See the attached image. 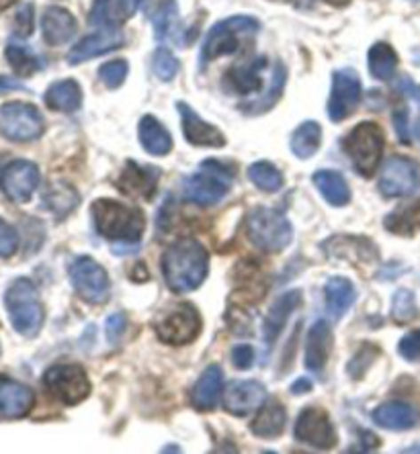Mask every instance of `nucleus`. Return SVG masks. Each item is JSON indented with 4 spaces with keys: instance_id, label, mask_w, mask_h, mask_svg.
Returning a JSON list of instances; mask_svg holds the SVG:
<instances>
[{
    "instance_id": "f03ea898",
    "label": "nucleus",
    "mask_w": 420,
    "mask_h": 454,
    "mask_svg": "<svg viewBox=\"0 0 420 454\" xmlns=\"http://www.w3.org/2000/svg\"><path fill=\"white\" fill-rule=\"evenodd\" d=\"M91 211L97 231L117 244H138L146 230V219L136 207L111 201V199H99L97 203H92Z\"/></svg>"
},
{
    "instance_id": "f8f14e48",
    "label": "nucleus",
    "mask_w": 420,
    "mask_h": 454,
    "mask_svg": "<svg viewBox=\"0 0 420 454\" xmlns=\"http://www.w3.org/2000/svg\"><path fill=\"white\" fill-rule=\"evenodd\" d=\"M361 103V78L355 70L345 68L332 74V90L329 98V117L332 123H341L351 117Z\"/></svg>"
},
{
    "instance_id": "5fc2aeb1",
    "label": "nucleus",
    "mask_w": 420,
    "mask_h": 454,
    "mask_svg": "<svg viewBox=\"0 0 420 454\" xmlns=\"http://www.w3.org/2000/svg\"><path fill=\"white\" fill-rule=\"evenodd\" d=\"M326 3L332 4V6H346L351 3V0H326Z\"/></svg>"
},
{
    "instance_id": "4c0bfd02",
    "label": "nucleus",
    "mask_w": 420,
    "mask_h": 454,
    "mask_svg": "<svg viewBox=\"0 0 420 454\" xmlns=\"http://www.w3.org/2000/svg\"><path fill=\"white\" fill-rule=\"evenodd\" d=\"M249 178L265 192H277L283 186V175L271 162H255L249 168Z\"/></svg>"
},
{
    "instance_id": "39448f33",
    "label": "nucleus",
    "mask_w": 420,
    "mask_h": 454,
    "mask_svg": "<svg viewBox=\"0 0 420 454\" xmlns=\"http://www.w3.org/2000/svg\"><path fill=\"white\" fill-rule=\"evenodd\" d=\"M246 233L250 242L265 252H283L293 238L289 219L269 207H257L249 213Z\"/></svg>"
},
{
    "instance_id": "6ab92c4d",
    "label": "nucleus",
    "mask_w": 420,
    "mask_h": 454,
    "mask_svg": "<svg viewBox=\"0 0 420 454\" xmlns=\"http://www.w3.org/2000/svg\"><path fill=\"white\" fill-rule=\"evenodd\" d=\"M136 11L131 0H92L89 23L103 31H117Z\"/></svg>"
},
{
    "instance_id": "3c124183",
    "label": "nucleus",
    "mask_w": 420,
    "mask_h": 454,
    "mask_svg": "<svg viewBox=\"0 0 420 454\" xmlns=\"http://www.w3.org/2000/svg\"><path fill=\"white\" fill-rule=\"evenodd\" d=\"M398 89L402 90L404 95H408L410 98H415V101L420 105V86H418V84H415V82H412V80H410L408 76L400 78V82H398Z\"/></svg>"
},
{
    "instance_id": "8fccbe9b",
    "label": "nucleus",
    "mask_w": 420,
    "mask_h": 454,
    "mask_svg": "<svg viewBox=\"0 0 420 454\" xmlns=\"http://www.w3.org/2000/svg\"><path fill=\"white\" fill-rule=\"evenodd\" d=\"M394 125L398 131V137L402 144H410V131H408V109L406 106H398L394 111Z\"/></svg>"
},
{
    "instance_id": "864d4df0",
    "label": "nucleus",
    "mask_w": 420,
    "mask_h": 454,
    "mask_svg": "<svg viewBox=\"0 0 420 454\" xmlns=\"http://www.w3.org/2000/svg\"><path fill=\"white\" fill-rule=\"evenodd\" d=\"M15 3H19V0H0V12L9 9V6H12Z\"/></svg>"
},
{
    "instance_id": "0eeeda50",
    "label": "nucleus",
    "mask_w": 420,
    "mask_h": 454,
    "mask_svg": "<svg viewBox=\"0 0 420 454\" xmlns=\"http://www.w3.org/2000/svg\"><path fill=\"white\" fill-rule=\"evenodd\" d=\"M232 178H234V170H228L218 160H205L197 175L185 178L183 197L202 207L216 205L228 195Z\"/></svg>"
},
{
    "instance_id": "423d86ee",
    "label": "nucleus",
    "mask_w": 420,
    "mask_h": 454,
    "mask_svg": "<svg viewBox=\"0 0 420 454\" xmlns=\"http://www.w3.org/2000/svg\"><path fill=\"white\" fill-rule=\"evenodd\" d=\"M385 136L384 129L377 123L365 121L359 123L343 142L346 156L351 158L353 166L359 175L369 178L376 175L379 160L384 156Z\"/></svg>"
},
{
    "instance_id": "7c9ffc66",
    "label": "nucleus",
    "mask_w": 420,
    "mask_h": 454,
    "mask_svg": "<svg viewBox=\"0 0 420 454\" xmlns=\"http://www.w3.org/2000/svg\"><path fill=\"white\" fill-rule=\"evenodd\" d=\"M285 422H288L285 407L277 402H271L258 410V416L255 418V422L250 424V430L258 438L273 440V438L281 436Z\"/></svg>"
},
{
    "instance_id": "a19ab883",
    "label": "nucleus",
    "mask_w": 420,
    "mask_h": 454,
    "mask_svg": "<svg viewBox=\"0 0 420 454\" xmlns=\"http://www.w3.org/2000/svg\"><path fill=\"white\" fill-rule=\"evenodd\" d=\"M418 307L415 293L408 289H400L394 299H392V317L396 319L398 324H408L416 317Z\"/></svg>"
},
{
    "instance_id": "c03bdc74",
    "label": "nucleus",
    "mask_w": 420,
    "mask_h": 454,
    "mask_svg": "<svg viewBox=\"0 0 420 454\" xmlns=\"http://www.w3.org/2000/svg\"><path fill=\"white\" fill-rule=\"evenodd\" d=\"M398 352L404 360H410V363H418V360H420V330L406 333V336L400 340Z\"/></svg>"
},
{
    "instance_id": "aec40b11",
    "label": "nucleus",
    "mask_w": 420,
    "mask_h": 454,
    "mask_svg": "<svg viewBox=\"0 0 420 454\" xmlns=\"http://www.w3.org/2000/svg\"><path fill=\"white\" fill-rule=\"evenodd\" d=\"M125 45V37L119 35L115 31H103V33H92V35H86L80 39V42L72 48L68 53V62L72 66L84 64L92 58L105 56V53L115 51Z\"/></svg>"
},
{
    "instance_id": "de8ad7c7",
    "label": "nucleus",
    "mask_w": 420,
    "mask_h": 454,
    "mask_svg": "<svg viewBox=\"0 0 420 454\" xmlns=\"http://www.w3.org/2000/svg\"><path fill=\"white\" fill-rule=\"evenodd\" d=\"M232 363H234L238 371H249L252 363H255V350H252V346L249 344L236 346V348L232 350Z\"/></svg>"
},
{
    "instance_id": "a18cd8bd",
    "label": "nucleus",
    "mask_w": 420,
    "mask_h": 454,
    "mask_svg": "<svg viewBox=\"0 0 420 454\" xmlns=\"http://www.w3.org/2000/svg\"><path fill=\"white\" fill-rule=\"evenodd\" d=\"M19 248V238L17 231L12 227L0 219V258H9Z\"/></svg>"
},
{
    "instance_id": "f257e3e1",
    "label": "nucleus",
    "mask_w": 420,
    "mask_h": 454,
    "mask_svg": "<svg viewBox=\"0 0 420 454\" xmlns=\"http://www.w3.org/2000/svg\"><path fill=\"white\" fill-rule=\"evenodd\" d=\"M210 270V254L197 239L181 238L162 256V275L172 293H191L202 286Z\"/></svg>"
},
{
    "instance_id": "603ef678",
    "label": "nucleus",
    "mask_w": 420,
    "mask_h": 454,
    "mask_svg": "<svg viewBox=\"0 0 420 454\" xmlns=\"http://www.w3.org/2000/svg\"><path fill=\"white\" fill-rule=\"evenodd\" d=\"M310 389H312V383L308 379H297V383L291 385L293 393H304V391H310Z\"/></svg>"
},
{
    "instance_id": "1a4fd4ad",
    "label": "nucleus",
    "mask_w": 420,
    "mask_h": 454,
    "mask_svg": "<svg viewBox=\"0 0 420 454\" xmlns=\"http://www.w3.org/2000/svg\"><path fill=\"white\" fill-rule=\"evenodd\" d=\"M45 129L37 106L27 103H6L0 106V133L11 142H33Z\"/></svg>"
},
{
    "instance_id": "6e6552de",
    "label": "nucleus",
    "mask_w": 420,
    "mask_h": 454,
    "mask_svg": "<svg viewBox=\"0 0 420 454\" xmlns=\"http://www.w3.org/2000/svg\"><path fill=\"white\" fill-rule=\"evenodd\" d=\"M155 330L164 344L185 346L191 344L202 332V317L189 303L172 305L156 317Z\"/></svg>"
},
{
    "instance_id": "e433bc0d",
    "label": "nucleus",
    "mask_w": 420,
    "mask_h": 454,
    "mask_svg": "<svg viewBox=\"0 0 420 454\" xmlns=\"http://www.w3.org/2000/svg\"><path fill=\"white\" fill-rule=\"evenodd\" d=\"M44 205L58 217H66L78 205V192L70 184H52L44 195Z\"/></svg>"
},
{
    "instance_id": "b1692460",
    "label": "nucleus",
    "mask_w": 420,
    "mask_h": 454,
    "mask_svg": "<svg viewBox=\"0 0 420 454\" xmlns=\"http://www.w3.org/2000/svg\"><path fill=\"white\" fill-rule=\"evenodd\" d=\"M42 31L45 43L58 48V45L68 43L76 35L78 25L70 11L62 9V6H48L42 19Z\"/></svg>"
},
{
    "instance_id": "ea45409f",
    "label": "nucleus",
    "mask_w": 420,
    "mask_h": 454,
    "mask_svg": "<svg viewBox=\"0 0 420 454\" xmlns=\"http://www.w3.org/2000/svg\"><path fill=\"white\" fill-rule=\"evenodd\" d=\"M6 59H9L11 68L17 72L19 76H31L39 70V59L31 50L23 48V45L11 43L6 48Z\"/></svg>"
},
{
    "instance_id": "9d476101",
    "label": "nucleus",
    "mask_w": 420,
    "mask_h": 454,
    "mask_svg": "<svg viewBox=\"0 0 420 454\" xmlns=\"http://www.w3.org/2000/svg\"><path fill=\"white\" fill-rule=\"evenodd\" d=\"M44 383L58 402L64 405H76L84 402L91 393V380L83 366L78 364H53L45 371Z\"/></svg>"
},
{
    "instance_id": "412c9836",
    "label": "nucleus",
    "mask_w": 420,
    "mask_h": 454,
    "mask_svg": "<svg viewBox=\"0 0 420 454\" xmlns=\"http://www.w3.org/2000/svg\"><path fill=\"white\" fill-rule=\"evenodd\" d=\"M299 303H302V291H289L271 305V309L266 313L263 322V340H265L266 352H269L271 346L277 342L279 333L283 332L289 316L297 309Z\"/></svg>"
},
{
    "instance_id": "c756f323",
    "label": "nucleus",
    "mask_w": 420,
    "mask_h": 454,
    "mask_svg": "<svg viewBox=\"0 0 420 454\" xmlns=\"http://www.w3.org/2000/svg\"><path fill=\"white\" fill-rule=\"evenodd\" d=\"M44 98L52 111L75 113L83 105V90L76 80H59L50 86Z\"/></svg>"
},
{
    "instance_id": "a878e982",
    "label": "nucleus",
    "mask_w": 420,
    "mask_h": 454,
    "mask_svg": "<svg viewBox=\"0 0 420 454\" xmlns=\"http://www.w3.org/2000/svg\"><path fill=\"white\" fill-rule=\"evenodd\" d=\"M332 348V330L326 322H316L308 332L305 342V369L312 372H322L324 364L329 363Z\"/></svg>"
},
{
    "instance_id": "7ed1b4c3",
    "label": "nucleus",
    "mask_w": 420,
    "mask_h": 454,
    "mask_svg": "<svg viewBox=\"0 0 420 454\" xmlns=\"http://www.w3.org/2000/svg\"><path fill=\"white\" fill-rule=\"evenodd\" d=\"M4 307L9 319L21 336L33 338L44 325V305L29 278H17L4 293Z\"/></svg>"
},
{
    "instance_id": "a211bd4d",
    "label": "nucleus",
    "mask_w": 420,
    "mask_h": 454,
    "mask_svg": "<svg viewBox=\"0 0 420 454\" xmlns=\"http://www.w3.org/2000/svg\"><path fill=\"white\" fill-rule=\"evenodd\" d=\"M160 175H162V172H160L156 166H139L136 162H128L123 175L117 178V189L122 191L123 195L150 201L156 192Z\"/></svg>"
},
{
    "instance_id": "473e14b6",
    "label": "nucleus",
    "mask_w": 420,
    "mask_h": 454,
    "mask_svg": "<svg viewBox=\"0 0 420 454\" xmlns=\"http://www.w3.org/2000/svg\"><path fill=\"white\" fill-rule=\"evenodd\" d=\"M384 225L385 230L396 233V236H416L420 231V197L392 211L385 217Z\"/></svg>"
},
{
    "instance_id": "37998d69",
    "label": "nucleus",
    "mask_w": 420,
    "mask_h": 454,
    "mask_svg": "<svg viewBox=\"0 0 420 454\" xmlns=\"http://www.w3.org/2000/svg\"><path fill=\"white\" fill-rule=\"evenodd\" d=\"M128 72L130 66L125 59H111V62H107L99 68V78L109 89H119L125 82V78H128Z\"/></svg>"
},
{
    "instance_id": "bb28decb",
    "label": "nucleus",
    "mask_w": 420,
    "mask_h": 454,
    "mask_svg": "<svg viewBox=\"0 0 420 454\" xmlns=\"http://www.w3.org/2000/svg\"><path fill=\"white\" fill-rule=\"evenodd\" d=\"M266 64L265 58H255L249 64L242 66H234L228 72V76L224 78L226 89L230 92H236V95H252V92L263 89V78H261V70Z\"/></svg>"
},
{
    "instance_id": "c9c22d12",
    "label": "nucleus",
    "mask_w": 420,
    "mask_h": 454,
    "mask_svg": "<svg viewBox=\"0 0 420 454\" xmlns=\"http://www.w3.org/2000/svg\"><path fill=\"white\" fill-rule=\"evenodd\" d=\"M285 82H288V70H285V66L281 62H277L275 68H273L269 90L265 92L263 98H258V101L252 103V106H246V109H242V111L246 113V115H258V113H266L273 105L279 101V97L283 95Z\"/></svg>"
},
{
    "instance_id": "ddd939ff",
    "label": "nucleus",
    "mask_w": 420,
    "mask_h": 454,
    "mask_svg": "<svg viewBox=\"0 0 420 454\" xmlns=\"http://www.w3.org/2000/svg\"><path fill=\"white\" fill-rule=\"evenodd\" d=\"M418 183L420 172L416 162L402 156H394L385 162L382 176H379V192L388 199L408 197L416 191Z\"/></svg>"
},
{
    "instance_id": "6e6d98bb",
    "label": "nucleus",
    "mask_w": 420,
    "mask_h": 454,
    "mask_svg": "<svg viewBox=\"0 0 420 454\" xmlns=\"http://www.w3.org/2000/svg\"><path fill=\"white\" fill-rule=\"evenodd\" d=\"M133 4H136V9H139V6H142L144 3H148V0H131Z\"/></svg>"
},
{
    "instance_id": "20e7f679",
    "label": "nucleus",
    "mask_w": 420,
    "mask_h": 454,
    "mask_svg": "<svg viewBox=\"0 0 420 454\" xmlns=\"http://www.w3.org/2000/svg\"><path fill=\"white\" fill-rule=\"evenodd\" d=\"M258 29H261V25H258L255 17H230L216 23L203 42L202 66L238 51L246 39L257 35Z\"/></svg>"
},
{
    "instance_id": "9b49d317",
    "label": "nucleus",
    "mask_w": 420,
    "mask_h": 454,
    "mask_svg": "<svg viewBox=\"0 0 420 454\" xmlns=\"http://www.w3.org/2000/svg\"><path fill=\"white\" fill-rule=\"evenodd\" d=\"M70 280L75 291L91 305H101L109 299L111 283L101 264L91 256H80L70 264Z\"/></svg>"
},
{
    "instance_id": "4be33fe9",
    "label": "nucleus",
    "mask_w": 420,
    "mask_h": 454,
    "mask_svg": "<svg viewBox=\"0 0 420 454\" xmlns=\"http://www.w3.org/2000/svg\"><path fill=\"white\" fill-rule=\"evenodd\" d=\"M36 395L29 387L17 380L0 377V416L3 418H25L33 410Z\"/></svg>"
},
{
    "instance_id": "cd10ccee",
    "label": "nucleus",
    "mask_w": 420,
    "mask_h": 454,
    "mask_svg": "<svg viewBox=\"0 0 420 454\" xmlns=\"http://www.w3.org/2000/svg\"><path fill=\"white\" fill-rule=\"evenodd\" d=\"M139 144L152 156H166L172 150V137L155 115H144L138 125Z\"/></svg>"
},
{
    "instance_id": "5701e85b",
    "label": "nucleus",
    "mask_w": 420,
    "mask_h": 454,
    "mask_svg": "<svg viewBox=\"0 0 420 454\" xmlns=\"http://www.w3.org/2000/svg\"><path fill=\"white\" fill-rule=\"evenodd\" d=\"M224 395V372L219 366L211 364L202 372L191 391V403L199 411L216 410Z\"/></svg>"
},
{
    "instance_id": "72a5a7b5",
    "label": "nucleus",
    "mask_w": 420,
    "mask_h": 454,
    "mask_svg": "<svg viewBox=\"0 0 420 454\" xmlns=\"http://www.w3.org/2000/svg\"><path fill=\"white\" fill-rule=\"evenodd\" d=\"M322 144V129L316 121H305L291 133V152L299 160H308Z\"/></svg>"
},
{
    "instance_id": "c85d7f7f",
    "label": "nucleus",
    "mask_w": 420,
    "mask_h": 454,
    "mask_svg": "<svg viewBox=\"0 0 420 454\" xmlns=\"http://www.w3.org/2000/svg\"><path fill=\"white\" fill-rule=\"evenodd\" d=\"M324 297H326V309H329L332 319H341L349 307L355 303V286L349 278L343 277H332L324 286Z\"/></svg>"
},
{
    "instance_id": "4468645a",
    "label": "nucleus",
    "mask_w": 420,
    "mask_h": 454,
    "mask_svg": "<svg viewBox=\"0 0 420 454\" xmlns=\"http://www.w3.org/2000/svg\"><path fill=\"white\" fill-rule=\"evenodd\" d=\"M293 434H296L299 442L314 446L318 450H330L338 442L337 430L330 418L326 416V411L316 410V407H310V410L299 413Z\"/></svg>"
},
{
    "instance_id": "2f4dec72",
    "label": "nucleus",
    "mask_w": 420,
    "mask_h": 454,
    "mask_svg": "<svg viewBox=\"0 0 420 454\" xmlns=\"http://www.w3.org/2000/svg\"><path fill=\"white\" fill-rule=\"evenodd\" d=\"M314 184L326 203L332 207H345L351 201V189L345 176L337 170H318L314 175Z\"/></svg>"
},
{
    "instance_id": "09e8293b",
    "label": "nucleus",
    "mask_w": 420,
    "mask_h": 454,
    "mask_svg": "<svg viewBox=\"0 0 420 454\" xmlns=\"http://www.w3.org/2000/svg\"><path fill=\"white\" fill-rule=\"evenodd\" d=\"M15 29L21 37H29L33 33V4H25L21 11L17 12Z\"/></svg>"
},
{
    "instance_id": "4d7b16f0",
    "label": "nucleus",
    "mask_w": 420,
    "mask_h": 454,
    "mask_svg": "<svg viewBox=\"0 0 420 454\" xmlns=\"http://www.w3.org/2000/svg\"><path fill=\"white\" fill-rule=\"evenodd\" d=\"M416 136H418V142H420V119H418V123H416Z\"/></svg>"
},
{
    "instance_id": "f3484780",
    "label": "nucleus",
    "mask_w": 420,
    "mask_h": 454,
    "mask_svg": "<svg viewBox=\"0 0 420 454\" xmlns=\"http://www.w3.org/2000/svg\"><path fill=\"white\" fill-rule=\"evenodd\" d=\"M226 410L232 416H249L252 411H258L266 402V389L258 380H234L228 385V391L224 395Z\"/></svg>"
},
{
    "instance_id": "2eb2a0df",
    "label": "nucleus",
    "mask_w": 420,
    "mask_h": 454,
    "mask_svg": "<svg viewBox=\"0 0 420 454\" xmlns=\"http://www.w3.org/2000/svg\"><path fill=\"white\" fill-rule=\"evenodd\" d=\"M0 184H3L4 195L15 203H27L31 201L33 192H36L39 184V170L33 162L27 160H15L6 166L3 176H0Z\"/></svg>"
},
{
    "instance_id": "49530a36",
    "label": "nucleus",
    "mask_w": 420,
    "mask_h": 454,
    "mask_svg": "<svg viewBox=\"0 0 420 454\" xmlns=\"http://www.w3.org/2000/svg\"><path fill=\"white\" fill-rule=\"evenodd\" d=\"M128 328V317L123 316V313H115V316H111L107 319L105 324V332H107V340H109L111 344H115L119 338H122V333Z\"/></svg>"
},
{
    "instance_id": "393cba45",
    "label": "nucleus",
    "mask_w": 420,
    "mask_h": 454,
    "mask_svg": "<svg viewBox=\"0 0 420 454\" xmlns=\"http://www.w3.org/2000/svg\"><path fill=\"white\" fill-rule=\"evenodd\" d=\"M373 422H376L379 428L388 430H410L420 424V411L415 405L406 402H388L376 407L373 411Z\"/></svg>"
},
{
    "instance_id": "79ce46f5",
    "label": "nucleus",
    "mask_w": 420,
    "mask_h": 454,
    "mask_svg": "<svg viewBox=\"0 0 420 454\" xmlns=\"http://www.w3.org/2000/svg\"><path fill=\"white\" fill-rule=\"evenodd\" d=\"M152 70H155V76L158 80H162V82H170L178 72V59L172 56L169 50L160 48L155 51V58H152Z\"/></svg>"
},
{
    "instance_id": "58836bf2",
    "label": "nucleus",
    "mask_w": 420,
    "mask_h": 454,
    "mask_svg": "<svg viewBox=\"0 0 420 454\" xmlns=\"http://www.w3.org/2000/svg\"><path fill=\"white\" fill-rule=\"evenodd\" d=\"M178 19V9L175 0H160L158 9L152 15V27H155V35L158 42H162L170 35V31L175 29Z\"/></svg>"
},
{
    "instance_id": "dca6fc26",
    "label": "nucleus",
    "mask_w": 420,
    "mask_h": 454,
    "mask_svg": "<svg viewBox=\"0 0 420 454\" xmlns=\"http://www.w3.org/2000/svg\"><path fill=\"white\" fill-rule=\"evenodd\" d=\"M177 111L178 115H181L183 136L191 145H197V148H224L226 137L216 125L203 121V119L183 101L177 103Z\"/></svg>"
},
{
    "instance_id": "f704fd0d",
    "label": "nucleus",
    "mask_w": 420,
    "mask_h": 454,
    "mask_svg": "<svg viewBox=\"0 0 420 454\" xmlns=\"http://www.w3.org/2000/svg\"><path fill=\"white\" fill-rule=\"evenodd\" d=\"M398 68V56L390 43L379 42L369 50V72L376 80H392Z\"/></svg>"
}]
</instances>
